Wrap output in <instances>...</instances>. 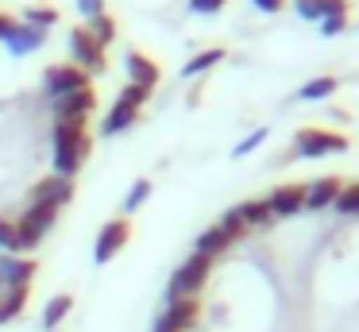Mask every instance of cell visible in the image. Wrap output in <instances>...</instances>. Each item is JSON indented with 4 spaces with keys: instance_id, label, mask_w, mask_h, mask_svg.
Listing matches in <instances>:
<instances>
[{
    "instance_id": "cell-17",
    "label": "cell",
    "mask_w": 359,
    "mask_h": 332,
    "mask_svg": "<svg viewBox=\"0 0 359 332\" xmlns=\"http://www.w3.org/2000/svg\"><path fill=\"white\" fill-rule=\"evenodd\" d=\"M135 120H140V108H128L116 100V105L109 108V116L101 120V135H120V131H128Z\"/></svg>"
},
{
    "instance_id": "cell-10",
    "label": "cell",
    "mask_w": 359,
    "mask_h": 332,
    "mask_svg": "<svg viewBox=\"0 0 359 332\" xmlns=\"http://www.w3.org/2000/svg\"><path fill=\"white\" fill-rule=\"evenodd\" d=\"M39 263L32 255H4L0 251V286L4 290H16V286H32Z\"/></svg>"
},
{
    "instance_id": "cell-1",
    "label": "cell",
    "mask_w": 359,
    "mask_h": 332,
    "mask_svg": "<svg viewBox=\"0 0 359 332\" xmlns=\"http://www.w3.org/2000/svg\"><path fill=\"white\" fill-rule=\"evenodd\" d=\"M93 151V139L86 135V128L78 124H55V139H50V162H55L58 178H70L81 170V162Z\"/></svg>"
},
{
    "instance_id": "cell-22",
    "label": "cell",
    "mask_w": 359,
    "mask_h": 332,
    "mask_svg": "<svg viewBox=\"0 0 359 332\" xmlns=\"http://www.w3.org/2000/svg\"><path fill=\"white\" fill-rule=\"evenodd\" d=\"M220 62H224V46H209V51L194 54V58L186 62V69H182V74H186V77H197V74H205V69L220 66Z\"/></svg>"
},
{
    "instance_id": "cell-3",
    "label": "cell",
    "mask_w": 359,
    "mask_h": 332,
    "mask_svg": "<svg viewBox=\"0 0 359 332\" xmlns=\"http://www.w3.org/2000/svg\"><path fill=\"white\" fill-rule=\"evenodd\" d=\"M12 224H16V236H20V255H32L43 244V236L58 224V208L43 205V201H32V208L24 216H16Z\"/></svg>"
},
{
    "instance_id": "cell-21",
    "label": "cell",
    "mask_w": 359,
    "mask_h": 332,
    "mask_svg": "<svg viewBox=\"0 0 359 332\" xmlns=\"http://www.w3.org/2000/svg\"><path fill=\"white\" fill-rule=\"evenodd\" d=\"M240 216H243V224H248V228H266V224L274 220V216H271V205H266V197L243 201V205H240Z\"/></svg>"
},
{
    "instance_id": "cell-13",
    "label": "cell",
    "mask_w": 359,
    "mask_h": 332,
    "mask_svg": "<svg viewBox=\"0 0 359 332\" xmlns=\"http://www.w3.org/2000/svg\"><path fill=\"white\" fill-rule=\"evenodd\" d=\"M124 69H128V77H132V85H143V89H151L155 93V85H158V66L147 58V54H140V51H128L124 54Z\"/></svg>"
},
{
    "instance_id": "cell-14",
    "label": "cell",
    "mask_w": 359,
    "mask_h": 332,
    "mask_svg": "<svg viewBox=\"0 0 359 332\" xmlns=\"http://www.w3.org/2000/svg\"><path fill=\"white\" fill-rule=\"evenodd\" d=\"M340 190H344L340 178H332V174L317 178V182L305 185V208H328L336 197H340Z\"/></svg>"
},
{
    "instance_id": "cell-4",
    "label": "cell",
    "mask_w": 359,
    "mask_h": 332,
    "mask_svg": "<svg viewBox=\"0 0 359 332\" xmlns=\"http://www.w3.org/2000/svg\"><path fill=\"white\" fill-rule=\"evenodd\" d=\"M294 151L302 159H325V154H344L348 139L340 131H325V128H302L294 135Z\"/></svg>"
},
{
    "instance_id": "cell-18",
    "label": "cell",
    "mask_w": 359,
    "mask_h": 332,
    "mask_svg": "<svg viewBox=\"0 0 359 332\" xmlns=\"http://www.w3.org/2000/svg\"><path fill=\"white\" fill-rule=\"evenodd\" d=\"M70 309H74V298H70V293H55V298H50L47 305H43V317H39V321H43V328H47V332H55L58 324H62L66 317H70Z\"/></svg>"
},
{
    "instance_id": "cell-8",
    "label": "cell",
    "mask_w": 359,
    "mask_h": 332,
    "mask_svg": "<svg viewBox=\"0 0 359 332\" xmlns=\"http://www.w3.org/2000/svg\"><path fill=\"white\" fill-rule=\"evenodd\" d=\"M93 108H97V97H93V89H81V93H70V97H62V100H55V124H78V128H86V120L93 116Z\"/></svg>"
},
{
    "instance_id": "cell-33",
    "label": "cell",
    "mask_w": 359,
    "mask_h": 332,
    "mask_svg": "<svg viewBox=\"0 0 359 332\" xmlns=\"http://www.w3.org/2000/svg\"><path fill=\"white\" fill-rule=\"evenodd\" d=\"M224 4H228V0H189V12H197V15H217Z\"/></svg>"
},
{
    "instance_id": "cell-23",
    "label": "cell",
    "mask_w": 359,
    "mask_h": 332,
    "mask_svg": "<svg viewBox=\"0 0 359 332\" xmlns=\"http://www.w3.org/2000/svg\"><path fill=\"white\" fill-rule=\"evenodd\" d=\"M20 23H27V27H35V31H50L58 23V8L35 4V8H27V12H24V20H20Z\"/></svg>"
},
{
    "instance_id": "cell-5",
    "label": "cell",
    "mask_w": 359,
    "mask_h": 332,
    "mask_svg": "<svg viewBox=\"0 0 359 332\" xmlns=\"http://www.w3.org/2000/svg\"><path fill=\"white\" fill-rule=\"evenodd\" d=\"M70 66H78L81 74L97 77V74H104V66H109V51H101L86 27H74L70 31Z\"/></svg>"
},
{
    "instance_id": "cell-11",
    "label": "cell",
    "mask_w": 359,
    "mask_h": 332,
    "mask_svg": "<svg viewBox=\"0 0 359 332\" xmlns=\"http://www.w3.org/2000/svg\"><path fill=\"white\" fill-rule=\"evenodd\" d=\"M32 201H43V205L66 208V205L74 201V182H70V178H58V174H47V178H39V182H35Z\"/></svg>"
},
{
    "instance_id": "cell-24",
    "label": "cell",
    "mask_w": 359,
    "mask_h": 332,
    "mask_svg": "<svg viewBox=\"0 0 359 332\" xmlns=\"http://www.w3.org/2000/svg\"><path fill=\"white\" fill-rule=\"evenodd\" d=\"M340 89V77H313V81L302 85V100H325Z\"/></svg>"
},
{
    "instance_id": "cell-32",
    "label": "cell",
    "mask_w": 359,
    "mask_h": 332,
    "mask_svg": "<svg viewBox=\"0 0 359 332\" xmlns=\"http://www.w3.org/2000/svg\"><path fill=\"white\" fill-rule=\"evenodd\" d=\"M74 4H78V15H86V23L104 15V0H74Z\"/></svg>"
},
{
    "instance_id": "cell-27",
    "label": "cell",
    "mask_w": 359,
    "mask_h": 332,
    "mask_svg": "<svg viewBox=\"0 0 359 332\" xmlns=\"http://www.w3.org/2000/svg\"><path fill=\"white\" fill-rule=\"evenodd\" d=\"M116 100H120V105H128V108H143V105L151 100V89H143V85H132V81H128L124 89H120Z\"/></svg>"
},
{
    "instance_id": "cell-2",
    "label": "cell",
    "mask_w": 359,
    "mask_h": 332,
    "mask_svg": "<svg viewBox=\"0 0 359 332\" xmlns=\"http://www.w3.org/2000/svg\"><path fill=\"white\" fill-rule=\"evenodd\" d=\"M209 270H212V259H205V255L194 251V255H189V259L170 274V286H166V305H174V301H186V298H197V293H201V286L209 282Z\"/></svg>"
},
{
    "instance_id": "cell-15",
    "label": "cell",
    "mask_w": 359,
    "mask_h": 332,
    "mask_svg": "<svg viewBox=\"0 0 359 332\" xmlns=\"http://www.w3.org/2000/svg\"><path fill=\"white\" fill-rule=\"evenodd\" d=\"M43 43H47V31H35V27H27V23H16V31L8 35V51L16 54V58L39 51Z\"/></svg>"
},
{
    "instance_id": "cell-30",
    "label": "cell",
    "mask_w": 359,
    "mask_h": 332,
    "mask_svg": "<svg viewBox=\"0 0 359 332\" xmlns=\"http://www.w3.org/2000/svg\"><path fill=\"white\" fill-rule=\"evenodd\" d=\"M263 139H266V128H255L248 139H243V143H236V147H232V154H236V159H243V154H251L255 147H263Z\"/></svg>"
},
{
    "instance_id": "cell-36",
    "label": "cell",
    "mask_w": 359,
    "mask_h": 332,
    "mask_svg": "<svg viewBox=\"0 0 359 332\" xmlns=\"http://www.w3.org/2000/svg\"><path fill=\"white\" fill-rule=\"evenodd\" d=\"M16 15H8V12H0V43H8V35L16 31Z\"/></svg>"
},
{
    "instance_id": "cell-28",
    "label": "cell",
    "mask_w": 359,
    "mask_h": 332,
    "mask_svg": "<svg viewBox=\"0 0 359 332\" xmlns=\"http://www.w3.org/2000/svg\"><path fill=\"white\" fill-rule=\"evenodd\" d=\"M220 228H224L232 239H240V236H248V232H251L248 224H243V216H240V205H236V208H228V213L220 216Z\"/></svg>"
},
{
    "instance_id": "cell-31",
    "label": "cell",
    "mask_w": 359,
    "mask_h": 332,
    "mask_svg": "<svg viewBox=\"0 0 359 332\" xmlns=\"http://www.w3.org/2000/svg\"><path fill=\"white\" fill-rule=\"evenodd\" d=\"M351 0H317V15L328 20V15H348Z\"/></svg>"
},
{
    "instance_id": "cell-19",
    "label": "cell",
    "mask_w": 359,
    "mask_h": 332,
    "mask_svg": "<svg viewBox=\"0 0 359 332\" xmlns=\"http://www.w3.org/2000/svg\"><path fill=\"white\" fill-rule=\"evenodd\" d=\"M24 309H27V286H16V290H4V293H0V324L16 321Z\"/></svg>"
},
{
    "instance_id": "cell-25",
    "label": "cell",
    "mask_w": 359,
    "mask_h": 332,
    "mask_svg": "<svg viewBox=\"0 0 359 332\" xmlns=\"http://www.w3.org/2000/svg\"><path fill=\"white\" fill-rule=\"evenodd\" d=\"M332 208H336V213H344V216L359 213V182L344 185V190H340V197L332 201Z\"/></svg>"
},
{
    "instance_id": "cell-7",
    "label": "cell",
    "mask_w": 359,
    "mask_h": 332,
    "mask_svg": "<svg viewBox=\"0 0 359 332\" xmlns=\"http://www.w3.org/2000/svg\"><path fill=\"white\" fill-rule=\"evenodd\" d=\"M128 239H132V224H128V216H116V220H109L101 232H97V244H93V263H109L116 259L120 251L128 247Z\"/></svg>"
},
{
    "instance_id": "cell-12",
    "label": "cell",
    "mask_w": 359,
    "mask_h": 332,
    "mask_svg": "<svg viewBox=\"0 0 359 332\" xmlns=\"http://www.w3.org/2000/svg\"><path fill=\"white\" fill-rule=\"evenodd\" d=\"M266 205L271 216H294L305 208V185H278V190L266 193Z\"/></svg>"
},
{
    "instance_id": "cell-37",
    "label": "cell",
    "mask_w": 359,
    "mask_h": 332,
    "mask_svg": "<svg viewBox=\"0 0 359 332\" xmlns=\"http://www.w3.org/2000/svg\"><path fill=\"white\" fill-rule=\"evenodd\" d=\"M251 4H255L259 12H282V4H286V0H251Z\"/></svg>"
},
{
    "instance_id": "cell-26",
    "label": "cell",
    "mask_w": 359,
    "mask_h": 332,
    "mask_svg": "<svg viewBox=\"0 0 359 332\" xmlns=\"http://www.w3.org/2000/svg\"><path fill=\"white\" fill-rule=\"evenodd\" d=\"M147 197H151V182H147V178L132 182V190H128V197H124V216H128V213H135V208H140Z\"/></svg>"
},
{
    "instance_id": "cell-20",
    "label": "cell",
    "mask_w": 359,
    "mask_h": 332,
    "mask_svg": "<svg viewBox=\"0 0 359 332\" xmlns=\"http://www.w3.org/2000/svg\"><path fill=\"white\" fill-rule=\"evenodd\" d=\"M86 31L93 35V43L101 46V51H109L112 39H116V20H112V15L104 12V15H97V20H89V23H86Z\"/></svg>"
},
{
    "instance_id": "cell-38",
    "label": "cell",
    "mask_w": 359,
    "mask_h": 332,
    "mask_svg": "<svg viewBox=\"0 0 359 332\" xmlns=\"http://www.w3.org/2000/svg\"><path fill=\"white\" fill-rule=\"evenodd\" d=\"M0 293H4V286H0Z\"/></svg>"
},
{
    "instance_id": "cell-6",
    "label": "cell",
    "mask_w": 359,
    "mask_h": 332,
    "mask_svg": "<svg viewBox=\"0 0 359 332\" xmlns=\"http://www.w3.org/2000/svg\"><path fill=\"white\" fill-rule=\"evenodd\" d=\"M81 89H89V74H81V69L70 66V62L47 66V74H43V97L47 100H62V97L81 93Z\"/></svg>"
},
{
    "instance_id": "cell-9",
    "label": "cell",
    "mask_w": 359,
    "mask_h": 332,
    "mask_svg": "<svg viewBox=\"0 0 359 332\" xmlns=\"http://www.w3.org/2000/svg\"><path fill=\"white\" fill-rule=\"evenodd\" d=\"M201 313V301L197 298H186V301H174V305L163 309V317L155 321V332H189Z\"/></svg>"
},
{
    "instance_id": "cell-16",
    "label": "cell",
    "mask_w": 359,
    "mask_h": 332,
    "mask_svg": "<svg viewBox=\"0 0 359 332\" xmlns=\"http://www.w3.org/2000/svg\"><path fill=\"white\" fill-rule=\"evenodd\" d=\"M232 244H236V239L228 236V232L220 228V224H212V228H205L201 236H197L194 251H197V255H205V259H217V255H220V251H228Z\"/></svg>"
},
{
    "instance_id": "cell-35",
    "label": "cell",
    "mask_w": 359,
    "mask_h": 332,
    "mask_svg": "<svg viewBox=\"0 0 359 332\" xmlns=\"http://www.w3.org/2000/svg\"><path fill=\"white\" fill-rule=\"evenodd\" d=\"M294 12L302 15V20H317V23H320V15H317V0H294Z\"/></svg>"
},
{
    "instance_id": "cell-34",
    "label": "cell",
    "mask_w": 359,
    "mask_h": 332,
    "mask_svg": "<svg viewBox=\"0 0 359 332\" xmlns=\"http://www.w3.org/2000/svg\"><path fill=\"white\" fill-rule=\"evenodd\" d=\"M320 31H325V35H340V31H348V15H328V20H320Z\"/></svg>"
},
{
    "instance_id": "cell-29",
    "label": "cell",
    "mask_w": 359,
    "mask_h": 332,
    "mask_svg": "<svg viewBox=\"0 0 359 332\" xmlns=\"http://www.w3.org/2000/svg\"><path fill=\"white\" fill-rule=\"evenodd\" d=\"M0 251L4 255H20V236H16V224L0 216Z\"/></svg>"
}]
</instances>
